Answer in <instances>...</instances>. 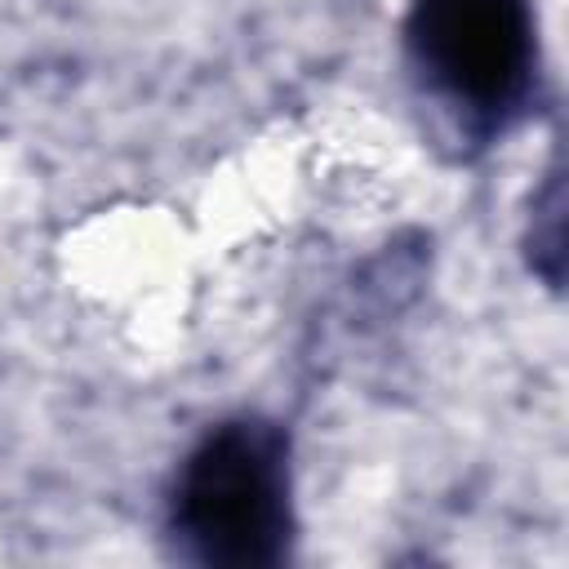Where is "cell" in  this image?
Returning <instances> with one entry per match:
<instances>
[{"label": "cell", "instance_id": "2", "mask_svg": "<svg viewBox=\"0 0 569 569\" xmlns=\"http://www.w3.org/2000/svg\"><path fill=\"white\" fill-rule=\"evenodd\" d=\"M405 49L418 84L471 133L507 129L538 67L529 0H413Z\"/></svg>", "mask_w": 569, "mask_h": 569}, {"label": "cell", "instance_id": "1", "mask_svg": "<svg viewBox=\"0 0 569 569\" xmlns=\"http://www.w3.org/2000/svg\"><path fill=\"white\" fill-rule=\"evenodd\" d=\"M169 538L191 565H280L293 538L284 431L262 418L218 422L173 476Z\"/></svg>", "mask_w": 569, "mask_h": 569}]
</instances>
